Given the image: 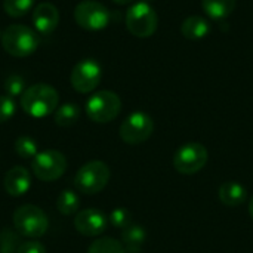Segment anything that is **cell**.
<instances>
[{
	"mask_svg": "<svg viewBox=\"0 0 253 253\" xmlns=\"http://www.w3.org/2000/svg\"><path fill=\"white\" fill-rule=\"evenodd\" d=\"M59 95L55 87L46 83H37L25 89L21 96L22 110L36 119L46 117L56 111Z\"/></svg>",
	"mask_w": 253,
	"mask_h": 253,
	"instance_id": "6da1fadb",
	"label": "cell"
},
{
	"mask_svg": "<svg viewBox=\"0 0 253 253\" xmlns=\"http://www.w3.org/2000/svg\"><path fill=\"white\" fill-rule=\"evenodd\" d=\"M110 176L111 172L107 163L101 160H90L77 170L74 176V187L82 194H98L107 187Z\"/></svg>",
	"mask_w": 253,
	"mask_h": 253,
	"instance_id": "7a4b0ae2",
	"label": "cell"
},
{
	"mask_svg": "<svg viewBox=\"0 0 253 253\" xmlns=\"http://www.w3.org/2000/svg\"><path fill=\"white\" fill-rule=\"evenodd\" d=\"M1 44L9 55L25 58L37 49L39 37L30 27L22 24H12L1 34Z\"/></svg>",
	"mask_w": 253,
	"mask_h": 253,
	"instance_id": "3957f363",
	"label": "cell"
},
{
	"mask_svg": "<svg viewBox=\"0 0 253 253\" xmlns=\"http://www.w3.org/2000/svg\"><path fill=\"white\" fill-rule=\"evenodd\" d=\"M13 225L19 234L28 239H39L46 234L49 221L46 213L39 206L24 205L15 211Z\"/></svg>",
	"mask_w": 253,
	"mask_h": 253,
	"instance_id": "277c9868",
	"label": "cell"
},
{
	"mask_svg": "<svg viewBox=\"0 0 253 253\" xmlns=\"http://www.w3.org/2000/svg\"><path fill=\"white\" fill-rule=\"evenodd\" d=\"M122 111V99L111 90H99L86 102V114L95 123H110Z\"/></svg>",
	"mask_w": 253,
	"mask_h": 253,
	"instance_id": "5b68a950",
	"label": "cell"
},
{
	"mask_svg": "<svg viewBox=\"0 0 253 253\" xmlns=\"http://www.w3.org/2000/svg\"><path fill=\"white\" fill-rule=\"evenodd\" d=\"M126 27L135 37H151L159 27V16L148 1H138L126 12Z\"/></svg>",
	"mask_w": 253,
	"mask_h": 253,
	"instance_id": "8992f818",
	"label": "cell"
},
{
	"mask_svg": "<svg viewBox=\"0 0 253 253\" xmlns=\"http://www.w3.org/2000/svg\"><path fill=\"white\" fill-rule=\"evenodd\" d=\"M31 169L39 181L52 182L65 173L67 159L58 150H44L33 159Z\"/></svg>",
	"mask_w": 253,
	"mask_h": 253,
	"instance_id": "52a82bcc",
	"label": "cell"
},
{
	"mask_svg": "<svg viewBox=\"0 0 253 253\" xmlns=\"http://www.w3.org/2000/svg\"><path fill=\"white\" fill-rule=\"evenodd\" d=\"M153 130H154L153 119L144 111H135L123 120L119 129V135L123 142L129 145H138L150 139Z\"/></svg>",
	"mask_w": 253,
	"mask_h": 253,
	"instance_id": "ba28073f",
	"label": "cell"
},
{
	"mask_svg": "<svg viewBox=\"0 0 253 253\" xmlns=\"http://www.w3.org/2000/svg\"><path fill=\"white\" fill-rule=\"evenodd\" d=\"M209 159L206 147L200 142H188L179 147L173 156V168L182 175H194L200 172Z\"/></svg>",
	"mask_w": 253,
	"mask_h": 253,
	"instance_id": "9c48e42d",
	"label": "cell"
},
{
	"mask_svg": "<svg viewBox=\"0 0 253 253\" xmlns=\"http://www.w3.org/2000/svg\"><path fill=\"white\" fill-rule=\"evenodd\" d=\"M74 19L77 25L89 31H99L110 22L108 9L96 0H83L74 9Z\"/></svg>",
	"mask_w": 253,
	"mask_h": 253,
	"instance_id": "30bf717a",
	"label": "cell"
},
{
	"mask_svg": "<svg viewBox=\"0 0 253 253\" xmlns=\"http://www.w3.org/2000/svg\"><path fill=\"white\" fill-rule=\"evenodd\" d=\"M102 70L95 59H83L74 65L70 82L71 86L80 93H89L98 87L101 83Z\"/></svg>",
	"mask_w": 253,
	"mask_h": 253,
	"instance_id": "8fae6325",
	"label": "cell"
},
{
	"mask_svg": "<svg viewBox=\"0 0 253 253\" xmlns=\"http://www.w3.org/2000/svg\"><path fill=\"white\" fill-rule=\"evenodd\" d=\"M108 225V218L98 209H83L74 218V228L86 237L101 236Z\"/></svg>",
	"mask_w": 253,
	"mask_h": 253,
	"instance_id": "7c38bea8",
	"label": "cell"
},
{
	"mask_svg": "<svg viewBox=\"0 0 253 253\" xmlns=\"http://www.w3.org/2000/svg\"><path fill=\"white\" fill-rule=\"evenodd\" d=\"M4 190L12 197L24 196L31 187V173L22 166H13L4 175Z\"/></svg>",
	"mask_w": 253,
	"mask_h": 253,
	"instance_id": "4fadbf2b",
	"label": "cell"
},
{
	"mask_svg": "<svg viewBox=\"0 0 253 253\" xmlns=\"http://www.w3.org/2000/svg\"><path fill=\"white\" fill-rule=\"evenodd\" d=\"M33 22L40 34H50L59 22V12L52 3H40L34 7Z\"/></svg>",
	"mask_w": 253,
	"mask_h": 253,
	"instance_id": "5bb4252c",
	"label": "cell"
},
{
	"mask_svg": "<svg viewBox=\"0 0 253 253\" xmlns=\"http://www.w3.org/2000/svg\"><path fill=\"white\" fill-rule=\"evenodd\" d=\"M218 197L225 206L237 208V206H242L246 202L248 191L242 184H239L236 181H227L219 187Z\"/></svg>",
	"mask_w": 253,
	"mask_h": 253,
	"instance_id": "9a60e30c",
	"label": "cell"
},
{
	"mask_svg": "<svg viewBox=\"0 0 253 253\" xmlns=\"http://www.w3.org/2000/svg\"><path fill=\"white\" fill-rule=\"evenodd\" d=\"M147 239V231L138 224H130L127 228L122 230V245L126 253H141Z\"/></svg>",
	"mask_w": 253,
	"mask_h": 253,
	"instance_id": "2e32d148",
	"label": "cell"
},
{
	"mask_svg": "<svg viewBox=\"0 0 253 253\" xmlns=\"http://www.w3.org/2000/svg\"><path fill=\"white\" fill-rule=\"evenodd\" d=\"M211 33V24L203 16H188L181 25V34L188 40H199L206 37Z\"/></svg>",
	"mask_w": 253,
	"mask_h": 253,
	"instance_id": "e0dca14e",
	"label": "cell"
},
{
	"mask_svg": "<svg viewBox=\"0 0 253 253\" xmlns=\"http://www.w3.org/2000/svg\"><path fill=\"white\" fill-rule=\"evenodd\" d=\"M237 0H202L205 13L213 21H222L228 18L236 9Z\"/></svg>",
	"mask_w": 253,
	"mask_h": 253,
	"instance_id": "ac0fdd59",
	"label": "cell"
},
{
	"mask_svg": "<svg viewBox=\"0 0 253 253\" xmlns=\"http://www.w3.org/2000/svg\"><path fill=\"white\" fill-rule=\"evenodd\" d=\"M79 208H80V199L71 190H64L56 199V209L64 216L74 215L79 211Z\"/></svg>",
	"mask_w": 253,
	"mask_h": 253,
	"instance_id": "d6986e66",
	"label": "cell"
},
{
	"mask_svg": "<svg viewBox=\"0 0 253 253\" xmlns=\"http://www.w3.org/2000/svg\"><path fill=\"white\" fill-rule=\"evenodd\" d=\"M80 116V110L76 104H64L55 111V123L61 127L73 126Z\"/></svg>",
	"mask_w": 253,
	"mask_h": 253,
	"instance_id": "ffe728a7",
	"label": "cell"
},
{
	"mask_svg": "<svg viewBox=\"0 0 253 253\" xmlns=\"http://www.w3.org/2000/svg\"><path fill=\"white\" fill-rule=\"evenodd\" d=\"M87 253H126L125 246L113 237H101L89 246Z\"/></svg>",
	"mask_w": 253,
	"mask_h": 253,
	"instance_id": "44dd1931",
	"label": "cell"
},
{
	"mask_svg": "<svg viewBox=\"0 0 253 253\" xmlns=\"http://www.w3.org/2000/svg\"><path fill=\"white\" fill-rule=\"evenodd\" d=\"M15 151L19 157L22 159H34L39 153H37V144L33 138L30 136H19L15 141Z\"/></svg>",
	"mask_w": 253,
	"mask_h": 253,
	"instance_id": "7402d4cb",
	"label": "cell"
},
{
	"mask_svg": "<svg viewBox=\"0 0 253 253\" xmlns=\"http://www.w3.org/2000/svg\"><path fill=\"white\" fill-rule=\"evenodd\" d=\"M34 4V0H3V9L9 16L19 18L25 15Z\"/></svg>",
	"mask_w": 253,
	"mask_h": 253,
	"instance_id": "603a6c76",
	"label": "cell"
},
{
	"mask_svg": "<svg viewBox=\"0 0 253 253\" xmlns=\"http://www.w3.org/2000/svg\"><path fill=\"white\" fill-rule=\"evenodd\" d=\"M108 221L111 222V225L114 228H119V230H125L127 228L130 224H132V215L127 209L125 208H117L114 209L110 216H108Z\"/></svg>",
	"mask_w": 253,
	"mask_h": 253,
	"instance_id": "cb8c5ba5",
	"label": "cell"
},
{
	"mask_svg": "<svg viewBox=\"0 0 253 253\" xmlns=\"http://www.w3.org/2000/svg\"><path fill=\"white\" fill-rule=\"evenodd\" d=\"M18 248V236L13 231L4 228L0 233V253H16Z\"/></svg>",
	"mask_w": 253,
	"mask_h": 253,
	"instance_id": "d4e9b609",
	"label": "cell"
},
{
	"mask_svg": "<svg viewBox=\"0 0 253 253\" xmlns=\"http://www.w3.org/2000/svg\"><path fill=\"white\" fill-rule=\"evenodd\" d=\"M4 90L7 93V96L13 98V96H19L25 92V82L21 76L18 74H12L6 79L4 82Z\"/></svg>",
	"mask_w": 253,
	"mask_h": 253,
	"instance_id": "484cf974",
	"label": "cell"
},
{
	"mask_svg": "<svg viewBox=\"0 0 253 253\" xmlns=\"http://www.w3.org/2000/svg\"><path fill=\"white\" fill-rule=\"evenodd\" d=\"M15 101L7 95H0V123L10 120L15 114Z\"/></svg>",
	"mask_w": 253,
	"mask_h": 253,
	"instance_id": "4316f807",
	"label": "cell"
},
{
	"mask_svg": "<svg viewBox=\"0 0 253 253\" xmlns=\"http://www.w3.org/2000/svg\"><path fill=\"white\" fill-rule=\"evenodd\" d=\"M16 253H46V248L37 240H30L19 245Z\"/></svg>",
	"mask_w": 253,
	"mask_h": 253,
	"instance_id": "83f0119b",
	"label": "cell"
},
{
	"mask_svg": "<svg viewBox=\"0 0 253 253\" xmlns=\"http://www.w3.org/2000/svg\"><path fill=\"white\" fill-rule=\"evenodd\" d=\"M114 3H117V4H129V3H132L133 0H113Z\"/></svg>",
	"mask_w": 253,
	"mask_h": 253,
	"instance_id": "f1b7e54d",
	"label": "cell"
},
{
	"mask_svg": "<svg viewBox=\"0 0 253 253\" xmlns=\"http://www.w3.org/2000/svg\"><path fill=\"white\" fill-rule=\"evenodd\" d=\"M249 215H251V218L253 219V196L252 199H251V202H249Z\"/></svg>",
	"mask_w": 253,
	"mask_h": 253,
	"instance_id": "f546056e",
	"label": "cell"
}]
</instances>
